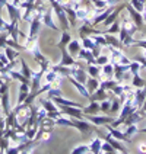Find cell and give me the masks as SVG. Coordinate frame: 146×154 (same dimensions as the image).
<instances>
[{
	"label": "cell",
	"mask_w": 146,
	"mask_h": 154,
	"mask_svg": "<svg viewBox=\"0 0 146 154\" xmlns=\"http://www.w3.org/2000/svg\"><path fill=\"white\" fill-rule=\"evenodd\" d=\"M126 9L129 10V15H130V17L133 19L135 25L138 26V28L143 25V16H142V13H140V12H138L136 9L131 6V5H126Z\"/></svg>",
	"instance_id": "6da1fadb"
},
{
	"label": "cell",
	"mask_w": 146,
	"mask_h": 154,
	"mask_svg": "<svg viewBox=\"0 0 146 154\" xmlns=\"http://www.w3.org/2000/svg\"><path fill=\"white\" fill-rule=\"evenodd\" d=\"M105 127H107V129L110 131V134H111L114 138H117V140H120V141H126V143H130V138L126 135V134H123V132H120V131H117V129L114 128L112 125H108V124H105Z\"/></svg>",
	"instance_id": "7a4b0ae2"
},
{
	"label": "cell",
	"mask_w": 146,
	"mask_h": 154,
	"mask_svg": "<svg viewBox=\"0 0 146 154\" xmlns=\"http://www.w3.org/2000/svg\"><path fill=\"white\" fill-rule=\"evenodd\" d=\"M105 140H107V143H110V144H111V146L115 148V151H121V153H129V150H127V148H124V147L121 146L118 141H115L111 134H105Z\"/></svg>",
	"instance_id": "3957f363"
},
{
	"label": "cell",
	"mask_w": 146,
	"mask_h": 154,
	"mask_svg": "<svg viewBox=\"0 0 146 154\" xmlns=\"http://www.w3.org/2000/svg\"><path fill=\"white\" fill-rule=\"evenodd\" d=\"M105 97H107V93H105V89H102V87H98L94 93L89 96L91 102H92V100H96V102H98V100H105Z\"/></svg>",
	"instance_id": "277c9868"
},
{
	"label": "cell",
	"mask_w": 146,
	"mask_h": 154,
	"mask_svg": "<svg viewBox=\"0 0 146 154\" xmlns=\"http://www.w3.org/2000/svg\"><path fill=\"white\" fill-rule=\"evenodd\" d=\"M61 48V52H63V60H61V63L59 64V66H77V63L72 57H69V54H67V51L64 50V47H60Z\"/></svg>",
	"instance_id": "5b68a950"
},
{
	"label": "cell",
	"mask_w": 146,
	"mask_h": 154,
	"mask_svg": "<svg viewBox=\"0 0 146 154\" xmlns=\"http://www.w3.org/2000/svg\"><path fill=\"white\" fill-rule=\"evenodd\" d=\"M73 127L77 128L80 132H83V134L89 132V131L92 129V125H91V124H88V122H85V121H77V122H73Z\"/></svg>",
	"instance_id": "8992f818"
},
{
	"label": "cell",
	"mask_w": 146,
	"mask_h": 154,
	"mask_svg": "<svg viewBox=\"0 0 146 154\" xmlns=\"http://www.w3.org/2000/svg\"><path fill=\"white\" fill-rule=\"evenodd\" d=\"M89 121L94 122L95 125H105V124H110L112 122V118H108V116H89Z\"/></svg>",
	"instance_id": "52a82bcc"
},
{
	"label": "cell",
	"mask_w": 146,
	"mask_h": 154,
	"mask_svg": "<svg viewBox=\"0 0 146 154\" xmlns=\"http://www.w3.org/2000/svg\"><path fill=\"white\" fill-rule=\"evenodd\" d=\"M105 36V39H107V45H111L112 48H121V44H120V39H117V38H114L111 35H104Z\"/></svg>",
	"instance_id": "ba28073f"
},
{
	"label": "cell",
	"mask_w": 146,
	"mask_h": 154,
	"mask_svg": "<svg viewBox=\"0 0 146 154\" xmlns=\"http://www.w3.org/2000/svg\"><path fill=\"white\" fill-rule=\"evenodd\" d=\"M98 111H101V108H99V105L96 103V100H92L91 105L85 108V113H96Z\"/></svg>",
	"instance_id": "9c48e42d"
},
{
	"label": "cell",
	"mask_w": 146,
	"mask_h": 154,
	"mask_svg": "<svg viewBox=\"0 0 146 154\" xmlns=\"http://www.w3.org/2000/svg\"><path fill=\"white\" fill-rule=\"evenodd\" d=\"M61 109L66 112V113H69V115H73L76 119H80V118H82V112L77 111V109L76 111H75V109H70L69 106H61Z\"/></svg>",
	"instance_id": "30bf717a"
},
{
	"label": "cell",
	"mask_w": 146,
	"mask_h": 154,
	"mask_svg": "<svg viewBox=\"0 0 146 154\" xmlns=\"http://www.w3.org/2000/svg\"><path fill=\"white\" fill-rule=\"evenodd\" d=\"M133 86L138 87V89H142L145 86V80L142 77H139V73L138 74H133Z\"/></svg>",
	"instance_id": "8fae6325"
},
{
	"label": "cell",
	"mask_w": 146,
	"mask_h": 154,
	"mask_svg": "<svg viewBox=\"0 0 146 154\" xmlns=\"http://www.w3.org/2000/svg\"><path fill=\"white\" fill-rule=\"evenodd\" d=\"M69 80H70V82H72V83H73V85H75V86H76V87H77V90H79L80 93L83 94L85 97H89V92H86V90H85V87H83V86L80 85L79 82H76V80H73L72 77H69Z\"/></svg>",
	"instance_id": "7c38bea8"
},
{
	"label": "cell",
	"mask_w": 146,
	"mask_h": 154,
	"mask_svg": "<svg viewBox=\"0 0 146 154\" xmlns=\"http://www.w3.org/2000/svg\"><path fill=\"white\" fill-rule=\"evenodd\" d=\"M101 146H102V144H101V140L96 137L94 140V143L91 144V151H92V153H99V151H101Z\"/></svg>",
	"instance_id": "4fadbf2b"
},
{
	"label": "cell",
	"mask_w": 146,
	"mask_h": 154,
	"mask_svg": "<svg viewBox=\"0 0 146 154\" xmlns=\"http://www.w3.org/2000/svg\"><path fill=\"white\" fill-rule=\"evenodd\" d=\"M142 67H143V66H142L139 61H133V63H130V70L129 71L131 73V74H138L139 70L142 69Z\"/></svg>",
	"instance_id": "5bb4252c"
},
{
	"label": "cell",
	"mask_w": 146,
	"mask_h": 154,
	"mask_svg": "<svg viewBox=\"0 0 146 154\" xmlns=\"http://www.w3.org/2000/svg\"><path fill=\"white\" fill-rule=\"evenodd\" d=\"M112 12V8H110V9H107V12L105 13H102L101 16H98L96 19H95V22H94V25H98V23H101V22H104L107 17H108V15Z\"/></svg>",
	"instance_id": "9a60e30c"
},
{
	"label": "cell",
	"mask_w": 146,
	"mask_h": 154,
	"mask_svg": "<svg viewBox=\"0 0 146 154\" xmlns=\"http://www.w3.org/2000/svg\"><path fill=\"white\" fill-rule=\"evenodd\" d=\"M138 131H139V128L136 127V124H133V125H127V129H126V132H124V134L130 138V137H133V134H136Z\"/></svg>",
	"instance_id": "2e32d148"
},
{
	"label": "cell",
	"mask_w": 146,
	"mask_h": 154,
	"mask_svg": "<svg viewBox=\"0 0 146 154\" xmlns=\"http://www.w3.org/2000/svg\"><path fill=\"white\" fill-rule=\"evenodd\" d=\"M117 85V80H108V82H101L99 83V87H102V89H112L114 86Z\"/></svg>",
	"instance_id": "e0dca14e"
},
{
	"label": "cell",
	"mask_w": 146,
	"mask_h": 154,
	"mask_svg": "<svg viewBox=\"0 0 146 154\" xmlns=\"http://www.w3.org/2000/svg\"><path fill=\"white\" fill-rule=\"evenodd\" d=\"M54 100L57 103H61L63 106H75V108H79V106H80V105H77V103L67 102V100H64V99H61V97H54Z\"/></svg>",
	"instance_id": "ac0fdd59"
},
{
	"label": "cell",
	"mask_w": 146,
	"mask_h": 154,
	"mask_svg": "<svg viewBox=\"0 0 146 154\" xmlns=\"http://www.w3.org/2000/svg\"><path fill=\"white\" fill-rule=\"evenodd\" d=\"M88 86H89V92H95V90L99 87V80H96V79H91V80H89V83H88Z\"/></svg>",
	"instance_id": "d6986e66"
},
{
	"label": "cell",
	"mask_w": 146,
	"mask_h": 154,
	"mask_svg": "<svg viewBox=\"0 0 146 154\" xmlns=\"http://www.w3.org/2000/svg\"><path fill=\"white\" fill-rule=\"evenodd\" d=\"M102 71H104V74L107 76V79H111L112 73H114V67H112V64H107V66L102 69Z\"/></svg>",
	"instance_id": "ffe728a7"
},
{
	"label": "cell",
	"mask_w": 146,
	"mask_h": 154,
	"mask_svg": "<svg viewBox=\"0 0 146 154\" xmlns=\"http://www.w3.org/2000/svg\"><path fill=\"white\" fill-rule=\"evenodd\" d=\"M26 94H28V86L22 85L21 86V93H19V103L24 102V99L26 97Z\"/></svg>",
	"instance_id": "44dd1931"
},
{
	"label": "cell",
	"mask_w": 146,
	"mask_h": 154,
	"mask_svg": "<svg viewBox=\"0 0 146 154\" xmlns=\"http://www.w3.org/2000/svg\"><path fill=\"white\" fill-rule=\"evenodd\" d=\"M88 71H89V74H91L92 77H98L101 69H99V67H98V64H96V66H89V67H88Z\"/></svg>",
	"instance_id": "7402d4cb"
},
{
	"label": "cell",
	"mask_w": 146,
	"mask_h": 154,
	"mask_svg": "<svg viewBox=\"0 0 146 154\" xmlns=\"http://www.w3.org/2000/svg\"><path fill=\"white\" fill-rule=\"evenodd\" d=\"M83 45H85L86 48H88V50H91V51H92V50H95V48H96V47H98V45H96V44H92V41H91V39H89V38H86L85 36V39H83Z\"/></svg>",
	"instance_id": "603a6c76"
},
{
	"label": "cell",
	"mask_w": 146,
	"mask_h": 154,
	"mask_svg": "<svg viewBox=\"0 0 146 154\" xmlns=\"http://www.w3.org/2000/svg\"><path fill=\"white\" fill-rule=\"evenodd\" d=\"M101 151H108V153H114L115 151V148L110 144V143H105V144H102L101 146Z\"/></svg>",
	"instance_id": "cb8c5ba5"
},
{
	"label": "cell",
	"mask_w": 146,
	"mask_h": 154,
	"mask_svg": "<svg viewBox=\"0 0 146 154\" xmlns=\"http://www.w3.org/2000/svg\"><path fill=\"white\" fill-rule=\"evenodd\" d=\"M70 42V35L67 32H63V38H61V42L59 44V47H64L66 44Z\"/></svg>",
	"instance_id": "d4e9b609"
},
{
	"label": "cell",
	"mask_w": 146,
	"mask_h": 154,
	"mask_svg": "<svg viewBox=\"0 0 146 154\" xmlns=\"http://www.w3.org/2000/svg\"><path fill=\"white\" fill-rule=\"evenodd\" d=\"M118 31H120V23L118 22H114V23H111V28H110L108 34H117Z\"/></svg>",
	"instance_id": "484cf974"
},
{
	"label": "cell",
	"mask_w": 146,
	"mask_h": 154,
	"mask_svg": "<svg viewBox=\"0 0 146 154\" xmlns=\"http://www.w3.org/2000/svg\"><path fill=\"white\" fill-rule=\"evenodd\" d=\"M99 108H101V111H104V112L110 111V108H111V100H104Z\"/></svg>",
	"instance_id": "4316f807"
},
{
	"label": "cell",
	"mask_w": 146,
	"mask_h": 154,
	"mask_svg": "<svg viewBox=\"0 0 146 154\" xmlns=\"http://www.w3.org/2000/svg\"><path fill=\"white\" fill-rule=\"evenodd\" d=\"M69 50H70V52H76L79 50V42L77 41H72L69 44Z\"/></svg>",
	"instance_id": "83f0119b"
},
{
	"label": "cell",
	"mask_w": 146,
	"mask_h": 154,
	"mask_svg": "<svg viewBox=\"0 0 146 154\" xmlns=\"http://www.w3.org/2000/svg\"><path fill=\"white\" fill-rule=\"evenodd\" d=\"M44 23L47 26H50V28H53V29H56V25L51 22V19H50V15H45L44 16Z\"/></svg>",
	"instance_id": "f1b7e54d"
},
{
	"label": "cell",
	"mask_w": 146,
	"mask_h": 154,
	"mask_svg": "<svg viewBox=\"0 0 146 154\" xmlns=\"http://www.w3.org/2000/svg\"><path fill=\"white\" fill-rule=\"evenodd\" d=\"M6 52H8V58L10 61L13 60V58H15V57H16L18 55V52L15 51V50H10V48H6Z\"/></svg>",
	"instance_id": "f546056e"
},
{
	"label": "cell",
	"mask_w": 146,
	"mask_h": 154,
	"mask_svg": "<svg viewBox=\"0 0 146 154\" xmlns=\"http://www.w3.org/2000/svg\"><path fill=\"white\" fill-rule=\"evenodd\" d=\"M108 61V57H105V55H98V60H95V64H98V66H101V64H105Z\"/></svg>",
	"instance_id": "4dcf8cb0"
},
{
	"label": "cell",
	"mask_w": 146,
	"mask_h": 154,
	"mask_svg": "<svg viewBox=\"0 0 146 154\" xmlns=\"http://www.w3.org/2000/svg\"><path fill=\"white\" fill-rule=\"evenodd\" d=\"M76 76H77V80H79V82H82V83H85V82H86V77H85V73H83V71L77 70Z\"/></svg>",
	"instance_id": "1f68e13d"
},
{
	"label": "cell",
	"mask_w": 146,
	"mask_h": 154,
	"mask_svg": "<svg viewBox=\"0 0 146 154\" xmlns=\"http://www.w3.org/2000/svg\"><path fill=\"white\" fill-rule=\"evenodd\" d=\"M22 69H24V71H25V77L31 76V71H29V69H28V66H26V63L24 60H22Z\"/></svg>",
	"instance_id": "d6a6232c"
},
{
	"label": "cell",
	"mask_w": 146,
	"mask_h": 154,
	"mask_svg": "<svg viewBox=\"0 0 146 154\" xmlns=\"http://www.w3.org/2000/svg\"><path fill=\"white\" fill-rule=\"evenodd\" d=\"M139 111H140V112H146V97H145V100H143V103H142V106L139 108Z\"/></svg>",
	"instance_id": "836d02e7"
},
{
	"label": "cell",
	"mask_w": 146,
	"mask_h": 154,
	"mask_svg": "<svg viewBox=\"0 0 146 154\" xmlns=\"http://www.w3.org/2000/svg\"><path fill=\"white\" fill-rule=\"evenodd\" d=\"M139 151H142V153H146V144H142V146H139Z\"/></svg>",
	"instance_id": "e575fe53"
},
{
	"label": "cell",
	"mask_w": 146,
	"mask_h": 154,
	"mask_svg": "<svg viewBox=\"0 0 146 154\" xmlns=\"http://www.w3.org/2000/svg\"><path fill=\"white\" fill-rule=\"evenodd\" d=\"M2 25H5V23H3V20H2V19H0V26Z\"/></svg>",
	"instance_id": "d590c367"
},
{
	"label": "cell",
	"mask_w": 146,
	"mask_h": 154,
	"mask_svg": "<svg viewBox=\"0 0 146 154\" xmlns=\"http://www.w3.org/2000/svg\"><path fill=\"white\" fill-rule=\"evenodd\" d=\"M142 131H143V132H146V128H143V129H142Z\"/></svg>",
	"instance_id": "8d00e7d4"
},
{
	"label": "cell",
	"mask_w": 146,
	"mask_h": 154,
	"mask_svg": "<svg viewBox=\"0 0 146 154\" xmlns=\"http://www.w3.org/2000/svg\"><path fill=\"white\" fill-rule=\"evenodd\" d=\"M0 85H2V79H0Z\"/></svg>",
	"instance_id": "74e56055"
}]
</instances>
